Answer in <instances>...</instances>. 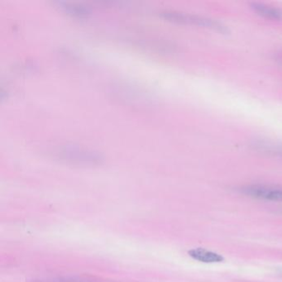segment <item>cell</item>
Segmentation results:
<instances>
[{
  "label": "cell",
  "mask_w": 282,
  "mask_h": 282,
  "mask_svg": "<svg viewBox=\"0 0 282 282\" xmlns=\"http://www.w3.org/2000/svg\"><path fill=\"white\" fill-rule=\"evenodd\" d=\"M164 18L175 23H183V24H191V25L200 26V27H207L210 29L215 30L222 33H227L228 32L227 27L223 25L218 21L205 17L191 15V14H181L176 12H166L163 14Z\"/></svg>",
  "instance_id": "6da1fadb"
},
{
  "label": "cell",
  "mask_w": 282,
  "mask_h": 282,
  "mask_svg": "<svg viewBox=\"0 0 282 282\" xmlns=\"http://www.w3.org/2000/svg\"><path fill=\"white\" fill-rule=\"evenodd\" d=\"M242 193L257 200L282 202V189L262 184H253L244 187Z\"/></svg>",
  "instance_id": "7a4b0ae2"
},
{
  "label": "cell",
  "mask_w": 282,
  "mask_h": 282,
  "mask_svg": "<svg viewBox=\"0 0 282 282\" xmlns=\"http://www.w3.org/2000/svg\"><path fill=\"white\" fill-rule=\"evenodd\" d=\"M188 254L191 258L203 263H221L225 260L222 255L206 248H193L188 252Z\"/></svg>",
  "instance_id": "3957f363"
},
{
  "label": "cell",
  "mask_w": 282,
  "mask_h": 282,
  "mask_svg": "<svg viewBox=\"0 0 282 282\" xmlns=\"http://www.w3.org/2000/svg\"><path fill=\"white\" fill-rule=\"evenodd\" d=\"M251 8L257 14H259L264 18H270V19H274V20H282V9L267 6V5L260 4V3L251 4Z\"/></svg>",
  "instance_id": "277c9868"
},
{
  "label": "cell",
  "mask_w": 282,
  "mask_h": 282,
  "mask_svg": "<svg viewBox=\"0 0 282 282\" xmlns=\"http://www.w3.org/2000/svg\"><path fill=\"white\" fill-rule=\"evenodd\" d=\"M64 9H66V11L68 12L70 14H74V15H87L88 14V10L81 6H77L75 7V5H66Z\"/></svg>",
  "instance_id": "5b68a950"
},
{
  "label": "cell",
  "mask_w": 282,
  "mask_h": 282,
  "mask_svg": "<svg viewBox=\"0 0 282 282\" xmlns=\"http://www.w3.org/2000/svg\"><path fill=\"white\" fill-rule=\"evenodd\" d=\"M279 273L282 275V267H280V268L279 269Z\"/></svg>",
  "instance_id": "8992f818"
}]
</instances>
